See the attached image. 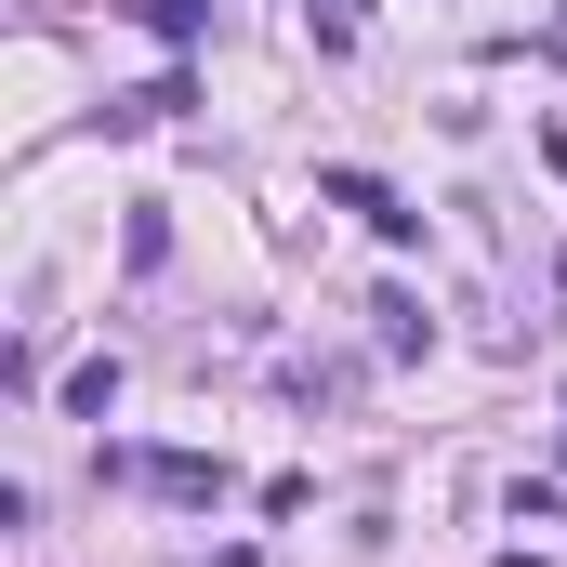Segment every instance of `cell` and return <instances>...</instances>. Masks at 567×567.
Masks as SVG:
<instances>
[{
    "label": "cell",
    "mask_w": 567,
    "mask_h": 567,
    "mask_svg": "<svg viewBox=\"0 0 567 567\" xmlns=\"http://www.w3.org/2000/svg\"><path fill=\"white\" fill-rule=\"evenodd\" d=\"M542 158H555V172H567V120H542Z\"/></svg>",
    "instance_id": "6"
},
{
    "label": "cell",
    "mask_w": 567,
    "mask_h": 567,
    "mask_svg": "<svg viewBox=\"0 0 567 567\" xmlns=\"http://www.w3.org/2000/svg\"><path fill=\"white\" fill-rule=\"evenodd\" d=\"M66 410H80V423H106V410H120V357H93V370H66Z\"/></svg>",
    "instance_id": "3"
},
{
    "label": "cell",
    "mask_w": 567,
    "mask_h": 567,
    "mask_svg": "<svg viewBox=\"0 0 567 567\" xmlns=\"http://www.w3.org/2000/svg\"><path fill=\"white\" fill-rule=\"evenodd\" d=\"M145 27H158V40H198V0H133Z\"/></svg>",
    "instance_id": "5"
},
{
    "label": "cell",
    "mask_w": 567,
    "mask_h": 567,
    "mask_svg": "<svg viewBox=\"0 0 567 567\" xmlns=\"http://www.w3.org/2000/svg\"><path fill=\"white\" fill-rule=\"evenodd\" d=\"M370 317H383V357H423V343H435V330H423V303H410V290H383Z\"/></svg>",
    "instance_id": "4"
},
{
    "label": "cell",
    "mask_w": 567,
    "mask_h": 567,
    "mask_svg": "<svg viewBox=\"0 0 567 567\" xmlns=\"http://www.w3.org/2000/svg\"><path fill=\"white\" fill-rule=\"evenodd\" d=\"M330 212H357V225H370V238H396V251L423 238V212H410V198H396L383 172H330Z\"/></svg>",
    "instance_id": "1"
},
{
    "label": "cell",
    "mask_w": 567,
    "mask_h": 567,
    "mask_svg": "<svg viewBox=\"0 0 567 567\" xmlns=\"http://www.w3.org/2000/svg\"><path fill=\"white\" fill-rule=\"evenodd\" d=\"M145 488H158V502H225V462H198V449H158V462H145Z\"/></svg>",
    "instance_id": "2"
}]
</instances>
